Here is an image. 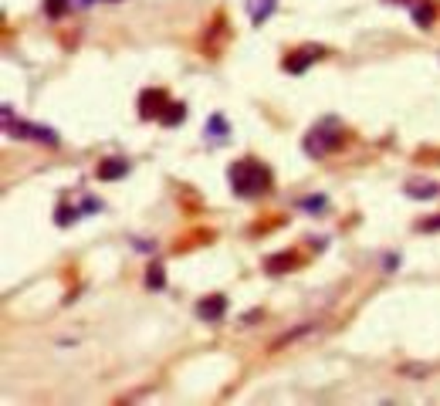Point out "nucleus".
<instances>
[{
    "instance_id": "obj_1",
    "label": "nucleus",
    "mask_w": 440,
    "mask_h": 406,
    "mask_svg": "<svg viewBox=\"0 0 440 406\" xmlns=\"http://www.w3.org/2000/svg\"><path fill=\"white\" fill-rule=\"evenodd\" d=\"M227 180H230V190L237 196H261L271 190V173L268 166H261V163H254V159H237L234 166L227 170Z\"/></svg>"
},
{
    "instance_id": "obj_2",
    "label": "nucleus",
    "mask_w": 440,
    "mask_h": 406,
    "mask_svg": "<svg viewBox=\"0 0 440 406\" xmlns=\"http://www.w3.org/2000/svg\"><path fill=\"white\" fill-rule=\"evenodd\" d=\"M342 129H335V122L328 119V122H322V126H315L312 133H308L305 139V153L308 156H326L332 153V149H339L342 146Z\"/></svg>"
},
{
    "instance_id": "obj_3",
    "label": "nucleus",
    "mask_w": 440,
    "mask_h": 406,
    "mask_svg": "<svg viewBox=\"0 0 440 406\" xmlns=\"http://www.w3.org/2000/svg\"><path fill=\"white\" fill-rule=\"evenodd\" d=\"M4 126L7 133H14L18 139H38V142H48V146H58V133L48 129V126H34V122H14V109L4 105Z\"/></svg>"
},
{
    "instance_id": "obj_4",
    "label": "nucleus",
    "mask_w": 440,
    "mask_h": 406,
    "mask_svg": "<svg viewBox=\"0 0 440 406\" xmlns=\"http://www.w3.org/2000/svg\"><path fill=\"white\" fill-rule=\"evenodd\" d=\"M166 105H170V102H166V92H163V88L142 92V98H139V116L142 119H159Z\"/></svg>"
},
{
    "instance_id": "obj_5",
    "label": "nucleus",
    "mask_w": 440,
    "mask_h": 406,
    "mask_svg": "<svg viewBox=\"0 0 440 406\" xmlns=\"http://www.w3.org/2000/svg\"><path fill=\"white\" fill-rule=\"evenodd\" d=\"M224 311H227V298H224V295H211V298H204V302L196 305V315H200L204 322H220Z\"/></svg>"
},
{
    "instance_id": "obj_6",
    "label": "nucleus",
    "mask_w": 440,
    "mask_h": 406,
    "mask_svg": "<svg viewBox=\"0 0 440 406\" xmlns=\"http://www.w3.org/2000/svg\"><path fill=\"white\" fill-rule=\"evenodd\" d=\"M322 55V48H302V51H295L291 58H285V72H291V75H302L312 61Z\"/></svg>"
},
{
    "instance_id": "obj_7",
    "label": "nucleus",
    "mask_w": 440,
    "mask_h": 406,
    "mask_svg": "<svg viewBox=\"0 0 440 406\" xmlns=\"http://www.w3.org/2000/svg\"><path fill=\"white\" fill-rule=\"evenodd\" d=\"M95 173H98V180H105V183H109V180H122V176L129 173V163H126V159H102Z\"/></svg>"
},
{
    "instance_id": "obj_8",
    "label": "nucleus",
    "mask_w": 440,
    "mask_h": 406,
    "mask_svg": "<svg viewBox=\"0 0 440 406\" xmlns=\"http://www.w3.org/2000/svg\"><path fill=\"white\" fill-rule=\"evenodd\" d=\"M183 119H187V105H180V102H170V105L163 109L159 122H163V126H180Z\"/></svg>"
},
{
    "instance_id": "obj_9",
    "label": "nucleus",
    "mask_w": 440,
    "mask_h": 406,
    "mask_svg": "<svg viewBox=\"0 0 440 406\" xmlns=\"http://www.w3.org/2000/svg\"><path fill=\"white\" fill-rule=\"evenodd\" d=\"M274 4H278V0H251V20H254V24L268 20L271 14H274Z\"/></svg>"
},
{
    "instance_id": "obj_10",
    "label": "nucleus",
    "mask_w": 440,
    "mask_h": 406,
    "mask_svg": "<svg viewBox=\"0 0 440 406\" xmlns=\"http://www.w3.org/2000/svg\"><path fill=\"white\" fill-rule=\"evenodd\" d=\"M291 264H295V257H291V254H274V257H268V261H265V268H268L271 274H285Z\"/></svg>"
},
{
    "instance_id": "obj_11",
    "label": "nucleus",
    "mask_w": 440,
    "mask_h": 406,
    "mask_svg": "<svg viewBox=\"0 0 440 406\" xmlns=\"http://www.w3.org/2000/svg\"><path fill=\"white\" fill-rule=\"evenodd\" d=\"M434 18H437L434 4H417V7H413V20H417L420 27H430V24H434Z\"/></svg>"
},
{
    "instance_id": "obj_12",
    "label": "nucleus",
    "mask_w": 440,
    "mask_h": 406,
    "mask_svg": "<svg viewBox=\"0 0 440 406\" xmlns=\"http://www.w3.org/2000/svg\"><path fill=\"white\" fill-rule=\"evenodd\" d=\"M406 196H413V200H430V196H437V187H434V183H410V187H406Z\"/></svg>"
},
{
    "instance_id": "obj_13",
    "label": "nucleus",
    "mask_w": 440,
    "mask_h": 406,
    "mask_svg": "<svg viewBox=\"0 0 440 406\" xmlns=\"http://www.w3.org/2000/svg\"><path fill=\"white\" fill-rule=\"evenodd\" d=\"M146 285H149V288H163V285H166V274H163V268H159V264H153V268L146 271Z\"/></svg>"
},
{
    "instance_id": "obj_14",
    "label": "nucleus",
    "mask_w": 440,
    "mask_h": 406,
    "mask_svg": "<svg viewBox=\"0 0 440 406\" xmlns=\"http://www.w3.org/2000/svg\"><path fill=\"white\" fill-rule=\"evenodd\" d=\"M68 4L72 0H44V11H48V18H61L68 11Z\"/></svg>"
},
{
    "instance_id": "obj_15",
    "label": "nucleus",
    "mask_w": 440,
    "mask_h": 406,
    "mask_svg": "<svg viewBox=\"0 0 440 406\" xmlns=\"http://www.w3.org/2000/svg\"><path fill=\"white\" fill-rule=\"evenodd\" d=\"M211 133H213V139H224L227 126H224V119H220V116H213V119H211Z\"/></svg>"
},
{
    "instance_id": "obj_16",
    "label": "nucleus",
    "mask_w": 440,
    "mask_h": 406,
    "mask_svg": "<svg viewBox=\"0 0 440 406\" xmlns=\"http://www.w3.org/2000/svg\"><path fill=\"white\" fill-rule=\"evenodd\" d=\"M302 207H305V210H322V207H326V196H308V200H302Z\"/></svg>"
},
{
    "instance_id": "obj_17",
    "label": "nucleus",
    "mask_w": 440,
    "mask_h": 406,
    "mask_svg": "<svg viewBox=\"0 0 440 406\" xmlns=\"http://www.w3.org/2000/svg\"><path fill=\"white\" fill-rule=\"evenodd\" d=\"M400 372H406V376H427V366H403Z\"/></svg>"
},
{
    "instance_id": "obj_18",
    "label": "nucleus",
    "mask_w": 440,
    "mask_h": 406,
    "mask_svg": "<svg viewBox=\"0 0 440 406\" xmlns=\"http://www.w3.org/2000/svg\"><path fill=\"white\" fill-rule=\"evenodd\" d=\"M420 231H440V217H437V220H427V224H420Z\"/></svg>"
},
{
    "instance_id": "obj_19",
    "label": "nucleus",
    "mask_w": 440,
    "mask_h": 406,
    "mask_svg": "<svg viewBox=\"0 0 440 406\" xmlns=\"http://www.w3.org/2000/svg\"><path fill=\"white\" fill-rule=\"evenodd\" d=\"M78 7H88V4H95V0H75Z\"/></svg>"
},
{
    "instance_id": "obj_20",
    "label": "nucleus",
    "mask_w": 440,
    "mask_h": 406,
    "mask_svg": "<svg viewBox=\"0 0 440 406\" xmlns=\"http://www.w3.org/2000/svg\"><path fill=\"white\" fill-rule=\"evenodd\" d=\"M105 4H119V0H105Z\"/></svg>"
}]
</instances>
